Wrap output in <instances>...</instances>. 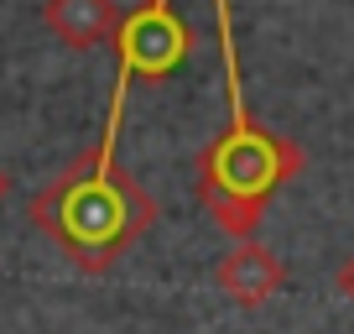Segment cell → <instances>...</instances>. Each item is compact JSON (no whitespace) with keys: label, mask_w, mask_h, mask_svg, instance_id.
<instances>
[{"label":"cell","mask_w":354,"mask_h":334,"mask_svg":"<svg viewBox=\"0 0 354 334\" xmlns=\"http://www.w3.org/2000/svg\"><path fill=\"white\" fill-rule=\"evenodd\" d=\"M219 16V58H224V84H230V136L209 146L203 157V183L240 188L255 199H271V188L302 173V152L281 136H266L245 115V89H240V58H234V26H230V0H214Z\"/></svg>","instance_id":"6da1fadb"},{"label":"cell","mask_w":354,"mask_h":334,"mask_svg":"<svg viewBox=\"0 0 354 334\" xmlns=\"http://www.w3.org/2000/svg\"><path fill=\"white\" fill-rule=\"evenodd\" d=\"M115 47H120V73L162 78V73H172V68L188 58L193 32L177 21V11L167 6V0H146L136 16H120Z\"/></svg>","instance_id":"7a4b0ae2"},{"label":"cell","mask_w":354,"mask_h":334,"mask_svg":"<svg viewBox=\"0 0 354 334\" xmlns=\"http://www.w3.org/2000/svg\"><path fill=\"white\" fill-rule=\"evenodd\" d=\"M214 282H219V288L230 292L240 308H261V303H271V298L281 292L287 267H281V256L271 251V245H261V240L250 235V240H234V251L219 261Z\"/></svg>","instance_id":"3957f363"},{"label":"cell","mask_w":354,"mask_h":334,"mask_svg":"<svg viewBox=\"0 0 354 334\" xmlns=\"http://www.w3.org/2000/svg\"><path fill=\"white\" fill-rule=\"evenodd\" d=\"M42 26L68 53H88V47H104L120 32V11H115V0H47Z\"/></svg>","instance_id":"277c9868"},{"label":"cell","mask_w":354,"mask_h":334,"mask_svg":"<svg viewBox=\"0 0 354 334\" xmlns=\"http://www.w3.org/2000/svg\"><path fill=\"white\" fill-rule=\"evenodd\" d=\"M333 288H339V298H344V303H349V308H354V251H349V256H344V267L333 272Z\"/></svg>","instance_id":"5b68a950"},{"label":"cell","mask_w":354,"mask_h":334,"mask_svg":"<svg viewBox=\"0 0 354 334\" xmlns=\"http://www.w3.org/2000/svg\"><path fill=\"white\" fill-rule=\"evenodd\" d=\"M11 188H16V178H11V173H6V167H0V204L11 199Z\"/></svg>","instance_id":"8992f818"}]
</instances>
